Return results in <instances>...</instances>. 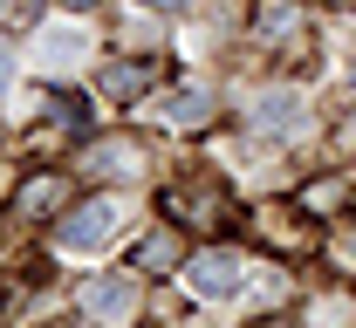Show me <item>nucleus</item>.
Returning a JSON list of instances; mask_svg holds the SVG:
<instances>
[{"mask_svg":"<svg viewBox=\"0 0 356 328\" xmlns=\"http://www.w3.org/2000/svg\"><path fill=\"white\" fill-rule=\"evenodd\" d=\"M103 89H110V96H137V89H144V69H110Z\"/></svg>","mask_w":356,"mask_h":328,"instance_id":"obj_9","label":"nucleus"},{"mask_svg":"<svg viewBox=\"0 0 356 328\" xmlns=\"http://www.w3.org/2000/svg\"><path fill=\"white\" fill-rule=\"evenodd\" d=\"M206 110H213V96H206V89H172V96H158V123H172V130H199V123H206Z\"/></svg>","mask_w":356,"mask_h":328,"instance_id":"obj_6","label":"nucleus"},{"mask_svg":"<svg viewBox=\"0 0 356 328\" xmlns=\"http://www.w3.org/2000/svg\"><path fill=\"white\" fill-rule=\"evenodd\" d=\"M7 83H14V55L0 48V96H7Z\"/></svg>","mask_w":356,"mask_h":328,"instance_id":"obj_10","label":"nucleus"},{"mask_svg":"<svg viewBox=\"0 0 356 328\" xmlns=\"http://www.w3.org/2000/svg\"><path fill=\"white\" fill-rule=\"evenodd\" d=\"M89 171H103V178H137V144H96V150H89Z\"/></svg>","mask_w":356,"mask_h":328,"instance_id":"obj_7","label":"nucleus"},{"mask_svg":"<svg viewBox=\"0 0 356 328\" xmlns=\"http://www.w3.org/2000/svg\"><path fill=\"white\" fill-rule=\"evenodd\" d=\"M124 226H131V205H124V198H89V205H76V212L55 226V246L76 253V260H89V253H103Z\"/></svg>","mask_w":356,"mask_h":328,"instance_id":"obj_1","label":"nucleus"},{"mask_svg":"<svg viewBox=\"0 0 356 328\" xmlns=\"http://www.w3.org/2000/svg\"><path fill=\"white\" fill-rule=\"evenodd\" d=\"M343 260H356V233H343Z\"/></svg>","mask_w":356,"mask_h":328,"instance_id":"obj_11","label":"nucleus"},{"mask_svg":"<svg viewBox=\"0 0 356 328\" xmlns=\"http://www.w3.org/2000/svg\"><path fill=\"white\" fill-rule=\"evenodd\" d=\"M247 116H254V130H261V137H309V123H315L302 89H261Z\"/></svg>","mask_w":356,"mask_h":328,"instance_id":"obj_4","label":"nucleus"},{"mask_svg":"<svg viewBox=\"0 0 356 328\" xmlns=\"http://www.w3.org/2000/svg\"><path fill=\"white\" fill-rule=\"evenodd\" d=\"M89 55H96V35H89L83 21H48L42 35H35V62H42V76H76Z\"/></svg>","mask_w":356,"mask_h":328,"instance_id":"obj_3","label":"nucleus"},{"mask_svg":"<svg viewBox=\"0 0 356 328\" xmlns=\"http://www.w3.org/2000/svg\"><path fill=\"white\" fill-rule=\"evenodd\" d=\"M83 308L96 315V322H131V308H137V281H131V274H103V281H89Z\"/></svg>","mask_w":356,"mask_h":328,"instance_id":"obj_5","label":"nucleus"},{"mask_svg":"<svg viewBox=\"0 0 356 328\" xmlns=\"http://www.w3.org/2000/svg\"><path fill=\"white\" fill-rule=\"evenodd\" d=\"M185 287H192L199 301H240V294L254 287V267H247L233 246H206V253H192Z\"/></svg>","mask_w":356,"mask_h":328,"instance_id":"obj_2","label":"nucleus"},{"mask_svg":"<svg viewBox=\"0 0 356 328\" xmlns=\"http://www.w3.org/2000/svg\"><path fill=\"white\" fill-rule=\"evenodd\" d=\"M55 178H35V185H21V198H14V212H21V219H28V212H48V205H55Z\"/></svg>","mask_w":356,"mask_h":328,"instance_id":"obj_8","label":"nucleus"},{"mask_svg":"<svg viewBox=\"0 0 356 328\" xmlns=\"http://www.w3.org/2000/svg\"><path fill=\"white\" fill-rule=\"evenodd\" d=\"M144 7H178V0H144Z\"/></svg>","mask_w":356,"mask_h":328,"instance_id":"obj_12","label":"nucleus"},{"mask_svg":"<svg viewBox=\"0 0 356 328\" xmlns=\"http://www.w3.org/2000/svg\"><path fill=\"white\" fill-rule=\"evenodd\" d=\"M350 144H356V123H350Z\"/></svg>","mask_w":356,"mask_h":328,"instance_id":"obj_13","label":"nucleus"}]
</instances>
